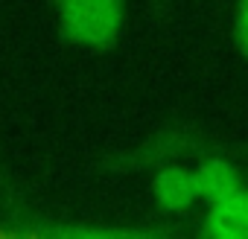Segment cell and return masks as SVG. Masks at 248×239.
<instances>
[{
	"mask_svg": "<svg viewBox=\"0 0 248 239\" xmlns=\"http://www.w3.org/2000/svg\"><path fill=\"white\" fill-rule=\"evenodd\" d=\"M6 187V172H3V164H0V190Z\"/></svg>",
	"mask_w": 248,
	"mask_h": 239,
	"instance_id": "8992f818",
	"label": "cell"
},
{
	"mask_svg": "<svg viewBox=\"0 0 248 239\" xmlns=\"http://www.w3.org/2000/svg\"><path fill=\"white\" fill-rule=\"evenodd\" d=\"M233 44L248 61V0H236L233 6Z\"/></svg>",
	"mask_w": 248,
	"mask_h": 239,
	"instance_id": "5b68a950",
	"label": "cell"
},
{
	"mask_svg": "<svg viewBox=\"0 0 248 239\" xmlns=\"http://www.w3.org/2000/svg\"><path fill=\"white\" fill-rule=\"evenodd\" d=\"M193 178H196L199 201H204V204L245 184L239 166L231 164L228 158H207L204 164H199V166L193 169Z\"/></svg>",
	"mask_w": 248,
	"mask_h": 239,
	"instance_id": "277c9868",
	"label": "cell"
},
{
	"mask_svg": "<svg viewBox=\"0 0 248 239\" xmlns=\"http://www.w3.org/2000/svg\"><path fill=\"white\" fill-rule=\"evenodd\" d=\"M56 24L67 44L108 53L126 30V0H56Z\"/></svg>",
	"mask_w": 248,
	"mask_h": 239,
	"instance_id": "6da1fadb",
	"label": "cell"
},
{
	"mask_svg": "<svg viewBox=\"0 0 248 239\" xmlns=\"http://www.w3.org/2000/svg\"><path fill=\"white\" fill-rule=\"evenodd\" d=\"M202 230L213 239H248V187H236L207 201Z\"/></svg>",
	"mask_w": 248,
	"mask_h": 239,
	"instance_id": "7a4b0ae2",
	"label": "cell"
},
{
	"mask_svg": "<svg viewBox=\"0 0 248 239\" xmlns=\"http://www.w3.org/2000/svg\"><path fill=\"white\" fill-rule=\"evenodd\" d=\"M152 198L167 213H184L199 201L193 169H184L178 164H161L152 178Z\"/></svg>",
	"mask_w": 248,
	"mask_h": 239,
	"instance_id": "3957f363",
	"label": "cell"
}]
</instances>
